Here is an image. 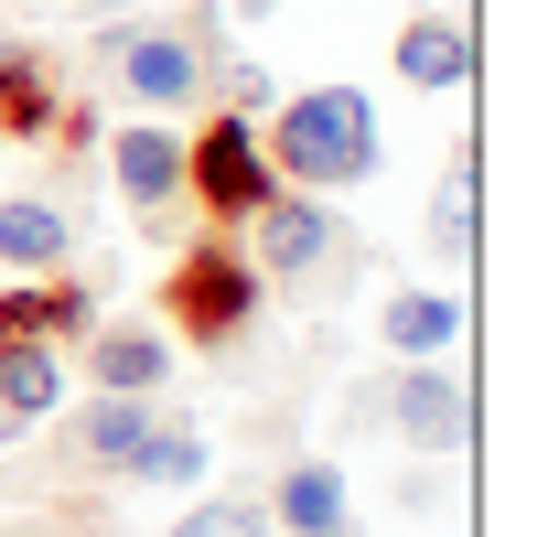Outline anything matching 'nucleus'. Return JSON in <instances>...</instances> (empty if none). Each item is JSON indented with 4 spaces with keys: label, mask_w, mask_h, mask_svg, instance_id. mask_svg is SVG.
<instances>
[{
    "label": "nucleus",
    "mask_w": 559,
    "mask_h": 537,
    "mask_svg": "<svg viewBox=\"0 0 559 537\" xmlns=\"http://www.w3.org/2000/svg\"><path fill=\"white\" fill-rule=\"evenodd\" d=\"M259 151H270L280 183H301V194H345V183H366V172L388 162L366 86H301V97L270 119V140H259Z\"/></svg>",
    "instance_id": "nucleus-1"
},
{
    "label": "nucleus",
    "mask_w": 559,
    "mask_h": 537,
    "mask_svg": "<svg viewBox=\"0 0 559 537\" xmlns=\"http://www.w3.org/2000/svg\"><path fill=\"white\" fill-rule=\"evenodd\" d=\"M259 301H270V279L248 248H226V237H194L173 279H162V312H173V344H194V355H226V344L259 323Z\"/></svg>",
    "instance_id": "nucleus-2"
},
{
    "label": "nucleus",
    "mask_w": 559,
    "mask_h": 537,
    "mask_svg": "<svg viewBox=\"0 0 559 537\" xmlns=\"http://www.w3.org/2000/svg\"><path fill=\"white\" fill-rule=\"evenodd\" d=\"M270 151H259V119L248 108H215L205 130L183 140V204H205L215 226H248L259 204H270Z\"/></svg>",
    "instance_id": "nucleus-3"
},
{
    "label": "nucleus",
    "mask_w": 559,
    "mask_h": 537,
    "mask_svg": "<svg viewBox=\"0 0 559 537\" xmlns=\"http://www.w3.org/2000/svg\"><path fill=\"white\" fill-rule=\"evenodd\" d=\"M377 419H388L409 452L441 463V452H463V441H474V387H463L441 355H409V377H399V387H377Z\"/></svg>",
    "instance_id": "nucleus-4"
},
{
    "label": "nucleus",
    "mask_w": 559,
    "mask_h": 537,
    "mask_svg": "<svg viewBox=\"0 0 559 537\" xmlns=\"http://www.w3.org/2000/svg\"><path fill=\"white\" fill-rule=\"evenodd\" d=\"M259 226V279H301V268H323L334 259V215H323V194H301V183H270V204L248 215Z\"/></svg>",
    "instance_id": "nucleus-5"
},
{
    "label": "nucleus",
    "mask_w": 559,
    "mask_h": 537,
    "mask_svg": "<svg viewBox=\"0 0 559 537\" xmlns=\"http://www.w3.org/2000/svg\"><path fill=\"white\" fill-rule=\"evenodd\" d=\"M108 55H119V86L140 108H194L205 97V44L194 33H119Z\"/></svg>",
    "instance_id": "nucleus-6"
},
{
    "label": "nucleus",
    "mask_w": 559,
    "mask_h": 537,
    "mask_svg": "<svg viewBox=\"0 0 559 537\" xmlns=\"http://www.w3.org/2000/svg\"><path fill=\"white\" fill-rule=\"evenodd\" d=\"M86 323H97V290H86L75 268H44V279L0 290V344H11V334H44V344H86Z\"/></svg>",
    "instance_id": "nucleus-7"
},
{
    "label": "nucleus",
    "mask_w": 559,
    "mask_h": 537,
    "mask_svg": "<svg viewBox=\"0 0 559 537\" xmlns=\"http://www.w3.org/2000/svg\"><path fill=\"white\" fill-rule=\"evenodd\" d=\"M86 377L119 387V398H151L173 377V334L162 323H86Z\"/></svg>",
    "instance_id": "nucleus-8"
},
{
    "label": "nucleus",
    "mask_w": 559,
    "mask_h": 537,
    "mask_svg": "<svg viewBox=\"0 0 559 537\" xmlns=\"http://www.w3.org/2000/svg\"><path fill=\"white\" fill-rule=\"evenodd\" d=\"M108 172H119V194H130L140 215H173V204H183V140L162 130V119H140V130L108 140Z\"/></svg>",
    "instance_id": "nucleus-9"
},
{
    "label": "nucleus",
    "mask_w": 559,
    "mask_h": 537,
    "mask_svg": "<svg viewBox=\"0 0 559 537\" xmlns=\"http://www.w3.org/2000/svg\"><path fill=\"white\" fill-rule=\"evenodd\" d=\"M270 527L280 537H355V494L334 463H290L270 484Z\"/></svg>",
    "instance_id": "nucleus-10"
},
{
    "label": "nucleus",
    "mask_w": 559,
    "mask_h": 537,
    "mask_svg": "<svg viewBox=\"0 0 559 537\" xmlns=\"http://www.w3.org/2000/svg\"><path fill=\"white\" fill-rule=\"evenodd\" d=\"M399 75H409L419 97L474 86V33H463L452 11H409V22H399Z\"/></svg>",
    "instance_id": "nucleus-11"
},
{
    "label": "nucleus",
    "mask_w": 559,
    "mask_h": 537,
    "mask_svg": "<svg viewBox=\"0 0 559 537\" xmlns=\"http://www.w3.org/2000/svg\"><path fill=\"white\" fill-rule=\"evenodd\" d=\"M75 259V215L55 194H0V268H22V279H44V268Z\"/></svg>",
    "instance_id": "nucleus-12"
},
{
    "label": "nucleus",
    "mask_w": 559,
    "mask_h": 537,
    "mask_svg": "<svg viewBox=\"0 0 559 537\" xmlns=\"http://www.w3.org/2000/svg\"><path fill=\"white\" fill-rule=\"evenodd\" d=\"M66 97H55V65L44 44H0V140H55Z\"/></svg>",
    "instance_id": "nucleus-13"
},
{
    "label": "nucleus",
    "mask_w": 559,
    "mask_h": 537,
    "mask_svg": "<svg viewBox=\"0 0 559 537\" xmlns=\"http://www.w3.org/2000/svg\"><path fill=\"white\" fill-rule=\"evenodd\" d=\"M377 334H388V355H452V344H463V301L430 290V279H409V290H388Z\"/></svg>",
    "instance_id": "nucleus-14"
},
{
    "label": "nucleus",
    "mask_w": 559,
    "mask_h": 537,
    "mask_svg": "<svg viewBox=\"0 0 559 537\" xmlns=\"http://www.w3.org/2000/svg\"><path fill=\"white\" fill-rule=\"evenodd\" d=\"M474 215H485V151L463 140V151L441 162V194H430V248H441V259H474Z\"/></svg>",
    "instance_id": "nucleus-15"
},
{
    "label": "nucleus",
    "mask_w": 559,
    "mask_h": 537,
    "mask_svg": "<svg viewBox=\"0 0 559 537\" xmlns=\"http://www.w3.org/2000/svg\"><path fill=\"white\" fill-rule=\"evenodd\" d=\"M55 398H66V355L44 334H11L0 344V408L11 419H55Z\"/></svg>",
    "instance_id": "nucleus-16"
},
{
    "label": "nucleus",
    "mask_w": 559,
    "mask_h": 537,
    "mask_svg": "<svg viewBox=\"0 0 559 537\" xmlns=\"http://www.w3.org/2000/svg\"><path fill=\"white\" fill-rule=\"evenodd\" d=\"M205 430H194V419H162V408H151V430H140V452H130V473L140 484H205Z\"/></svg>",
    "instance_id": "nucleus-17"
},
{
    "label": "nucleus",
    "mask_w": 559,
    "mask_h": 537,
    "mask_svg": "<svg viewBox=\"0 0 559 537\" xmlns=\"http://www.w3.org/2000/svg\"><path fill=\"white\" fill-rule=\"evenodd\" d=\"M151 408H162V398H119V387H97V408H86V463H97V473H130Z\"/></svg>",
    "instance_id": "nucleus-18"
},
{
    "label": "nucleus",
    "mask_w": 559,
    "mask_h": 537,
    "mask_svg": "<svg viewBox=\"0 0 559 537\" xmlns=\"http://www.w3.org/2000/svg\"><path fill=\"white\" fill-rule=\"evenodd\" d=\"M173 537H280V527H270V505H259V494H205V505H183V516H173Z\"/></svg>",
    "instance_id": "nucleus-19"
},
{
    "label": "nucleus",
    "mask_w": 559,
    "mask_h": 537,
    "mask_svg": "<svg viewBox=\"0 0 559 537\" xmlns=\"http://www.w3.org/2000/svg\"><path fill=\"white\" fill-rule=\"evenodd\" d=\"M226 108H270V65H226Z\"/></svg>",
    "instance_id": "nucleus-20"
},
{
    "label": "nucleus",
    "mask_w": 559,
    "mask_h": 537,
    "mask_svg": "<svg viewBox=\"0 0 559 537\" xmlns=\"http://www.w3.org/2000/svg\"><path fill=\"white\" fill-rule=\"evenodd\" d=\"M22 430H33V419H11V408H0V452H11V441H22Z\"/></svg>",
    "instance_id": "nucleus-21"
},
{
    "label": "nucleus",
    "mask_w": 559,
    "mask_h": 537,
    "mask_svg": "<svg viewBox=\"0 0 559 537\" xmlns=\"http://www.w3.org/2000/svg\"><path fill=\"white\" fill-rule=\"evenodd\" d=\"M237 11H248V22H270V11H280V0H237Z\"/></svg>",
    "instance_id": "nucleus-22"
},
{
    "label": "nucleus",
    "mask_w": 559,
    "mask_h": 537,
    "mask_svg": "<svg viewBox=\"0 0 559 537\" xmlns=\"http://www.w3.org/2000/svg\"><path fill=\"white\" fill-rule=\"evenodd\" d=\"M86 11H119V0H86Z\"/></svg>",
    "instance_id": "nucleus-23"
}]
</instances>
